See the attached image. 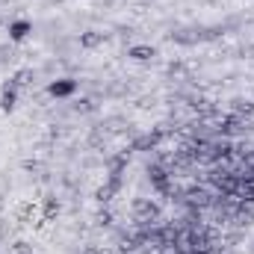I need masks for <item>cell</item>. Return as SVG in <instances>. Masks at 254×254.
<instances>
[{
	"label": "cell",
	"mask_w": 254,
	"mask_h": 254,
	"mask_svg": "<svg viewBox=\"0 0 254 254\" xmlns=\"http://www.w3.org/2000/svg\"><path fill=\"white\" fill-rule=\"evenodd\" d=\"M30 30H33L30 21H12V24H9V39H12V42H21V39H27Z\"/></svg>",
	"instance_id": "277c9868"
},
{
	"label": "cell",
	"mask_w": 254,
	"mask_h": 254,
	"mask_svg": "<svg viewBox=\"0 0 254 254\" xmlns=\"http://www.w3.org/2000/svg\"><path fill=\"white\" fill-rule=\"evenodd\" d=\"M15 101H18V86H15V83H9V86L3 89V95H0V107H3V110H12V107H15Z\"/></svg>",
	"instance_id": "5b68a950"
},
{
	"label": "cell",
	"mask_w": 254,
	"mask_h": 254,
	"mask_svg": "<svg viewBox=\"0 0 254 254\" xmlns=\"http://www.w3.org/2000/svg\"><path fill=\"white\" fill-rule=\"evenodd\" d=\"M243 54H246L249 60H254V42H252V45H246V51H243Z\"/></svg>",
	"instance_id": "4fadbf2b"
},
{
	"label": "cell",
	"mask_w": 254,
	"mask_h": 254,
	"mask_svg": "<svg viewBox=\"0 0 254 254\" xmlns=\"http://www.w3.org/2000/svg\"><path fill=\"white\" fill-rule=\"evenodd\" d=\"M83 254H104V252H101V249H86Z\"/></svg>",
	"instance_id": "5bb4252c"
},
{
	"label": "cell",
	"mask_w": 254,
	"mask_h": 254,
	"mask_svg": "<svg viewBox=\"0 0 254 254\" xmlns=\"http://www.w3.org/2000/svg\"><path fill=\"white\" fill-rule=\"evenodd\" d=\"M160 139H163V133H160V130H154V133H145L142 139H136V145H133V148H136V151H145V148H154Z\"/></svg>",
	"instance_id": "8992f818"
},
{
	"label": "cell",
	"mask_w": 254,
	"mask_h": 254,
	"mask_svg": "<svg viewBox=\"0 0 254 254\" xmlns=\"http://www.w3.org/2000/svg\"><path fill=\"white\" fill-rule=\"evenodd\" d=\"M92 110H95L92 101H80V104H77V113H92Z\"/></svg>",
	"instance_id": "7c38bea8"
},
{
	"label": "cell",
	"mask_w": 254,
	"mask_h": 254,
	"mask_svg": "<svg viewBox=\"0 0 254 254\" xmlns=\"http://www.w3.org/2000/svg\"><path fill=\"white\" fill-rule=\"evenodd\" d=\"M130 57H133V60H139V63H145V60H154V57H157V51H154V48H148V45H136V48H130Z\"/></svg>",
	"instance_id": "52a82bcc"
},
{
	"label": "cell",
	"mask_w": 254,
	"mask_h": 254,
	"mask_svg": "<svg viewBox=\"0 0 254 254\" xmlns=\"http://www.w3.org/2000/svg\"><path fill=\"white\" fill-rule=\"evenodd\" d=\"M48 92H51L54 98H68V95H74V92H77V80H71V77L54 80V83L48 86Z\"/></svg>",
	"instance_id": "7a4b0ae2"
},
{
	"label": "cell",
	"mask_w": 254,
	"mask_h": 254,
	"mask_svg": "<svg viewBox=\"0 0 254 254\" xmlns=\"http://www.w3.org/2000/svg\"><path fill=\"white\" fill-rule=\"evenodd\" d=\"M246 130H249V125L240 116H228V119L219 122V133L222 136H237V133H246Z\"/></svg>",
	"instance_id": "6da1fadb"
},
{
	"label": "cell",
	"mask_w": 254,
	"mask_h": 254,
	"mask_svg": "<svg viewBox=\"0 0 254 254\" xmlns=\"http://www.w3.org/2000/svg\"><path fill=\"white\" fill-rule=\"evenodd\" d=\"M136 216H139V222H151V219H157V216H160V210H157V204L136 201Z\"/></svg>",
	"instance_id": "3957f363"
},
{
	"label": "cell",
	"mask_w": 254,
	"mask_h": 254,
	"mask_svg": "<svg viewBox=\"0 0 254 254\" xmlns=\"http://www.w3.org/2000/svg\"><path fill=\"white\" fill-rule=\"evenodd\" d=\"M190 204L192 207H207V204H210V195H207L204 190H192L190 192Z\"/></svg>",
	"instance_id": "30bf717a"
},
{
	"label": "cell",
	"mask_w": 254,
	"mask_h": 254,
	"mask_svg": "<svg viewBox=\"0 0 254 254\" xmlns=\"http://www.w3.org/2000/svg\"><path fill=\"white\" fill-rule=\"evenodd\" d=\"M234 116H240V119H243V116H254V104L237 98V101H234Z\"/></svg>",
	"instance_id": "9c48e42d"
},
{
	"label": "cell",
	"mask_w": 254,
	"mask_h": 254,
	"mask_svg": "<svg viewBox=\"0 0 254 254\" xmlns=\"http://www.w3.org/2000/svg\"><path fill=\"white\" fill-rule=\"evenodd\" d=\"M101 42H104L101 33H83V36H80V45H83V48H98Z\"/></svg>",
	"instance_id": "8fae6325"
},
{
	"label": "cell",
	"mask_w": 254,
	"mask_h": 254,
	"mask_svg": "<svg viewBox=\"0 0 254 254\" xmlns=\"http://www.w3.org/2000/svg\"><path fill=\"white\" fill-rule=\"evenodd\" d=\"M151 181H154L160 190H169V178H166V169H163V166H151Z\"/></svg>",
	"instance_id": "ba28073f"
}]
</instances>
